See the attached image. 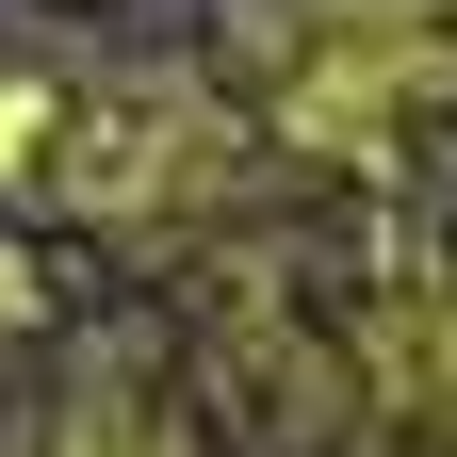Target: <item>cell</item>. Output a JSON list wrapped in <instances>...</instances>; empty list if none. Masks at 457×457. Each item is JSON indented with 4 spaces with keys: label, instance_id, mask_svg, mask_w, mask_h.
Returning <instances> with one entry per match:
<instances>
[{
    "label": "cell",
    "instance_id": "obj_1",
    "mask_svg": "<svg viewBox=\"0 0 457 457\" xmlns=\"http://www.w3.org/2000/svg\"><path fill=\"white\" fill-rule=\"evenodd\" d=\"M66 457H180V441H163L131 392H82V409H66Z\"/></svg>",
    "mask_w": 457,
    "mask_h": 457
}]
</instances>
